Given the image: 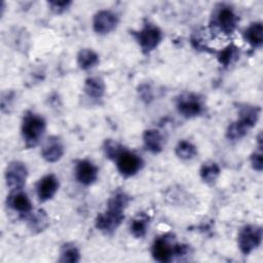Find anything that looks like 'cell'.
<instances>
[{
  "instance_id": "cell-27",
  "label": "cell",
  "mask_w": 263,
  "mask_h": 263,
  "mask_svg": "<svg viewBox=\"0 0 263 263\" xmlns=\"http://www.w3.org/2000/svg\"><path fill=\"white\" fill-rule=\"evenodd\" d=\"M125 148L115 140L106 139L103 144V151L105 156L110 160H115L117 156L124 150Z\"/></svg>"
},
{
  "instance_id": "cell-26",
  "label": "cell",
  "mask_w": 263,
  "mask_h": 263,
  "mask_svg": "<svg viewBox=\"0 0 263 263\" xmlns=\"http://www.w3.org/2000/svg\"><path fill=\"white\" fill-rule=\"evenodd\" d=\"M250 128L240 122L238 119L231 122L226 129V138L229 141H238L242 139L248 133Z\"/></svg>"
},
{
  "instance_id": "cell-10",
  "label": "cell",
  "mask_w": 263,
  "mask_h": 263,
  "mask_svg": "<svg viewBox=\"0 0 263 263\" xmlns=\"http://www.w3.org/2000/svg\"><path fill=\"white\" fill-rule=\"evenodd\" d=\"M118 22V15L114 11L101 9L92 17V29L99 35H107L116 29Z\"/></svg>"
},
{
  "instance_id": "cell-5",
  "label": "cell",
  "mask_w": 263,
  "mask_h": 263,
  "mask_svg": "<svg viewBox=\"0 0 263 263\" xmlns=\"http://www.w3.org/2000/svg\"><path fill=\"white\" fill-rule=\"evenodd\" d=\"M263 230L259 225H245L237 234V246L241 254L250 255L254 250L258 249L262 242Z\"/></svg>"
},
{
  "instance_id": "cell-12",
  "label": "cell",
  "mask_w": 263,
  "mask_h": 263,
  "mask_svg": "<svg viewBox=\"0 0 263 263\" xmlns=\"http://www.w3.org/2000/svg\"><path fill=\"white\" fill-rule=\"evenodd\" d=\"M59 186V179L53 174H47L40 178L36 183V195L38 200L45 202L51 199L58 192Z\"/></svg>"
},
{
  "instance_id": "cell-13",
  "label": "cell",
  "mask_w": 263,
  "mask_h": 263,
  "mask_svg": "<svg viewBox=\"0 0 263 263\" xmlns=\"http://www.w3.org/2000/svg\"><path fill=\"white\" fill-rule=\"evenodd\" d=\"M65 153V147L62 140L57 136L48 137L42 148H41V156L42 158L50 163L59 161Z\"/></svg>"
},
{
  "instance_id": "cell-6",
  "label": "cell",
  "mask_w": 263,
  "mask_h": 263,
  "mask_svg": "<svg viewBox=\"0 0 263 263\" xmlns=\"http://www.w3.org/2000/svg\"><path fill=\"white\" fill-rule=\"evenodd\" d=\"M133 36L138 42L143 53L152 52L160 44L162 40V31L153 24H146L137 32H133Z\"/></svg>"
},
{
  "instance_id": "cell-21",
  "label": "cell",
  "mask_w": 263,
  "mask_h": 263,
  "mask_svg": "<svg viewBox=\"0 0 263 263\" xmlns=\"http://www.w3.org/2000/svg\"><path fill=\"white\" fill-rule=\"evenodd\" d=\"M220 174H221V168L219 164L212 160L203 162L199 168L200 179L208 185L215 184Z\"/></svg>"
},
{
  "instance_id": "cell-3",
  "label": "cell",
  "mask_w": 263,
  "mask_h": 263,
  "mask_svg": "<svg viewBox=\"0 0 263 263\" xmlns=\"http://www.w3.org/2000/svg\"><path fill=\"white\" fill-rule=\"evenodd\" d=\"M189 252V246L176 242L172 234L161 235L153 241L151 254L155 261L170 262L175 257H182Z\"/></svg>"
},
{
  "instance_id": "cell-15",
  "label": "cell",
  "mask_w": 263,
  "mask_h": 263,
  "mask_svg": "<svg viewBox=\"0 0 263 263\" xmlns=\"http://www.w3.org/2000/svg\"><path fill=\"white\" fill-rule=\"evenodd\" d=\"M143 143L147 151L153 154H158L163 149L164 139L158 129L149 128L143 133Z\"/></svg>"
},
{
  "instance_id": "cell-22",
  "label": "cell",
  "mask_w": 263,
  "mask_h": 263,
  "mask_svg": "<svg viewBox=\"0 0 263 263\" xmlns=\"http://www.w3.org/2000/svg\"><path fill=\"white\" fill-rule=\"evenodd\" d=\"M150 218L145 213H139L129 224V231L136 238H142L146 235L149 227Z\"/></svg>"
},
{
  "instance_id": "cell-18",
  "label": "cell",
  "mask_w": 263,
  "mask_h": 263,
  "mask_svg": "<svg viewBox=\"0 0 263 263\" xmlns=\"http://www.w3.org/2000/svg\"><path fill=\"white\" fill-rule=\"evenodd\" d=\"M245 40L254 48H260L263 44V25L261 22H254L247 27L242 33Z\"/></svg>"
},
{
  "instance_id": "cell-19",
  "label": "cell",
  "mask_w": 263,
  "mask_h": 263,
  "mask_svg": "<svg viewBox=\"0 0 263 263\" xmlns=\"http://www.w3.org/2000/svg\"><path fill=\"white\" fill-rule=\"evenodd\" d=\"M83 89L88 98L93 100H99L103 98V96L105 95L106 85L104 80L101 77L91 76L85 79Z\"/></svg>"
},
{
  "instance_id": "cell-8",
  "label": "cell",
  "mask_w": 263,
  "mask_h": 263,
  "mask_svg": "<svg viewBox=\"0 0 263 263\" xmlns=\"http://www.w3.org/2000/svg\"><path fill=\"white\" fill-rule=\"evenodd\" d=\"M5 182L10 191L23 190L28 178V170L24 162L18 160L10 161L4 173Z\"/></svg>"
},
{
  "instance_id": "cell-17",
  "label": "cell",
  "mask_w": 263,
  "mask_h": 263,
  "mask_svg": "<svg viewBox=\"0 0 263 263\" xmlns=\"http://www.w3.org/2000/svg\"><path fill=\"white\" fill-rule=\"evenodd\" d=\"M261 108L250 104H243L238 107V120L247 125L250 129L253 128L259 120Z\"/></svg>"
},
{
  "instance_id": "cell-16",
  "label": "cell",
  "mask_w": 263,
  "mask_h": 263,
  "mask_svg": "<svg viewBox=\"0 0 263 263\" xmlns=\"http://www.w3.org/2000/svg\"><path fill=\"white\" fill-rule=\"evenodd\" d=\"M27 224L28 228L33 234H38L44 231L49 225V219L47 214L43 210H37L35 212H31L27 216Z\"/></svg>"
},
{
  "instance_id": "cell-9",
  "label": "cell",
  "mask_w": 263,
  "mask_h": 263,
  "mask_svg": "<svg viewBox=\"0 0 263 263\" xmlns=\"http://www.w3.org/2000/svg\"><path fill=\"white\" fill-rule=\"evenodd\" d=\"M114 161L119 174L125 178L135 176L143 167V159L127 149H124Z\"/></svg>"
},
{
  "instance_id": "cell-20",
  "label": "cell",
  "mask_w": 263,
  "mask_h": 263,
  "mask_svg": "<svg viewBox=\"0 0 263 263\" xmlns=\"http://www.w3.org/2000/svg\"><path fill=\"white\" fill-rule=\"evenodd\" d=\"M77 65L81 70H89L100 63L99 54L91 48H81L77 53Z\"/></svg>"
},
{
  "instance_id": "cell-28",
  "label": "cell",
  "mask_w": 263,
  "mask_h": 263,
  "mask_svg": "<svg viewBox=\"0 0 263 263\" xmlns=\"http://www.w3.org/2000/svg\"><path fill=\"white\" fill-rule=\"evenodd\" d=\"M250 162L252 168L258 173L263 170V154H262V144H258V149L251 154Z\"/></svg>"
},
{
  "instance_id": "cell-1",
  "label": "cell",
  "mask_w": 263,
  "mask_h": 263,
  "mask_svg": "<svg viewBox=\"0 0 263 263\" xmlns=\"http://www.w3.org/2000/svg\"><path fill=\"white\" fill-rule=\"evenodd\" d=\"M129 199L124 191H115L108 199L106 211L97 216L95 220L96 228L105 234H112L124 220V211L129 203Z\"/></svg>"
},
{
  "instance_id": "cell-11",
  "label": "cell",
  "mask_w": 263,
  "mask_h": 263,
  "mask_svg": "<svg viewBox=\"0 0 263 263\" xmlns=\"http://www.w3.org/2000/svg\"><path fill=\"white\" fill-rule=\"evenodd\" d=\"M74 174L78 183L84 186H89L97 181L99 176V168L90 160L80 159L76 162Z\"/></svg>"
},
{
  "instance_id": "cell-2",
  "label": "cell",
  "mask_w": 263,
  "mask_h": 263,
  "mask_svg": "<svg viewBox=\"0 0 263 263\" xmlns=\"http://www.w3.org/2000/svg\"><path fill=\"white\" fill-rule=\"evenodd\" d=\"M238 23V16L232 6L226 3L217 4L210 18V31L221 36H230L234 33Z\"/></svg>"
},
{
  "instance_id": "cell-4",
  "label": "cell",
  "mask_w": 263,
  "mask_h": 263,
  "mask_svg": "<svg viewBox=\"0 0 263 263\" xmlns=\"http://www.w3.org/2000/svg\"><path fill=\"white\" fill-rule=\"evenodd\" d=\"M46 129L45 119L32 111H27L22 120L21 133L27 148L36 147L42 139Z\"/></svg>"
},
{
  "instance_id": "cell-30",
  "label": "cell",
  "mask_w": 263,
  "mask_h": 263,
  "mask_svg": "<svg viewBox=\"0 0 263 263\" xmlns=\"http://www.w3.org/2000/svg\"><path fill=\"white\" fill-rule=\"evenodd\" d=\"M50 10L55 14H61L65 12L72 4V1L63 0V1H48L47 2Z\"/></svg>"
},
{
  "instance_id": "cell-23",
  "label": "cell",
  "mask_w": 263,
  "mask_h": 263,
  "mask_svg": "<svg viewBox=\"0 0 263 263\" xmlns=\"http://www.w3.org/2000/svg\"><path fill=\"white\" fill-rule=\"evenodd\" d=\"M216 55L218 62L226 68L232 65L239 58V48L235 44L231 43L225 46L223 49L217 51Z\"/></svg>"
},
{
  "instance_id": "cell-7",
  "label": "cell",
  "mask_w": 263,
  "mask_h": 263,
  "mask_svg": "<svg viewBox=\"0 0 263 263\" xmlns=\"http://www.w3.org/2000/svg\"><path fill=\"white\" fill-rule=\"evenodd\" d=\"M176 108L183 117L193 118L203 112L204 105L198 95L194 92H183L176 98Z\"/></svg>"
},
{
  "instance_id": "cell-25",
  "label": "cell",
  "mask_w": 263,
  "mask_h": 263,
  "mask_svg": "<svg viewBox=\"0 0 263 263\" xmlns=\"http://www.w3.org/2000/svg\"><path fill=\"white\" fill-rule=\"evenodd\" d=\"M60 262L64 263H77L80 261V252L78 248L71 242L62 246L60 252Z\"/></svg>"
},
{
  "instance_id": "cell-24",
  "label": "cell",
  "mask_w": 263,
  "mask_h": 263,
  "mask_svg": "<svg viewBox=\"0 0 263 263\" xmlns=\"http://www.w3.org/2000/svg\"><path fill=\"white\" fill-rule=\"evenodd\" d=\"M175 154L181 160H190L197 154V149L194 144L189 141L181 140L178 142L175 148Z\"/></svg>"
},
{
  "instance_id": "cell-29",
  "label": "cell",
  "mask_w": 263,
  "mask_h": 263,
  "mask_svg": "<svg viewBox=\"0 0 263 263\" xmlns=\"http://www.w3.org/2000/svg\"><path fill=\"white\" fill-rule=\"evenodd\" d=\"M202 33L203 32H201L199 29H197L191 35V39H190L191 44L195 49H198V50H201V49L206 50L208 49V46L204 42V37H203Z\"/></svg>"
},
{
  "instance_id": "cell-14",
  "label": "cell",
  "mask_w": 263,
  "mask_h": 263,
  "mask_svg": "<svg viewBox=\"0 0 263 263\" xmlns=\"http://www.w3.org/2000/svg\"><path fill=\"white\" fill-rule=\"evenodd\" d=\"M7 205L14 212L27 216L32 212V203L23 190L10 191L7 196Z\"/></svg>"
}]
</instances>
